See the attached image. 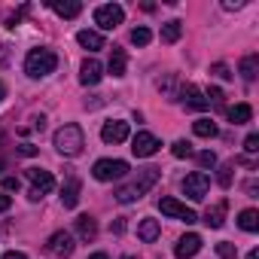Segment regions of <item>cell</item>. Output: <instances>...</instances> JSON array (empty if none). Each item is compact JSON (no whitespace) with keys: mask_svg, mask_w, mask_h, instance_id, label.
Instances as JSON below:
<instances>
[{"mask_svg":"<svg viewBox=\"0 0 259 259\" xmlns=\"http://www.w3.org/2000/svg\"><path fill=\"white\" fill-rule=\"evenodd\" d=\"M159 138L156 135H150V132H138L135 135V141H132V153L138 156V159H150V156H156L159 153Z\"/></svg>","mask_w":259,"mask_h":259,"instance_id":"cell-8","label":"cell"},{"mask_svg":"<svg viewBox=\"0 0 259 259\" xmlns=\"http://www.w3.org/2000/svg\"><path fill=\"white\" fill-rule=\"evenodd\" d=\"M55 67H58V55L52 49H31L25 58V73L31 79H43V76L55 73Z\"/></svg>","mask_w":259,"mask_h":259,"instance_id":"cell-2","label":"cell"},{"mask_svg":"<svg viewBox=\"0 0 259 259\" xmlns=\"http://www.w3.org/2000/svg\"><path fill=\"white\" fill-rule=\"evenodd\" d=\"M198 165H201V168H213V165H217V156H213L210 150H204V153H198Z\"/></svg>","mask_w":259,"mask_h":259,"instance_id":"cell-32","label":"cell"},{"mask_svg":"<svg viewBox=\"0 0 259 259\" xmlns=\"http://www.w3.org/2000/svg\"><path fill=\"white\" fill-rule=\"evenodd\" d=\"M101 76H104L101 61H98V58H85L82 67H79V82H82V85H98Z\"/></svg>","mask_w":259,"mask_h":259,"instance_id":"cell-13","label":"cell"},{"mask_svg":"<svg viewBox=\"0 0 259 259\" xmlns=\"http://www.w3.org/2000/svg\"><path fill=\"white\" fill-rule=\"evenodd\" d=\"M92 174H95V180L110 183V180H119V177L128 174V162H122V159H98Z\"/></svg>","mask_w":259,"mask_h":259,"instance_id":"cell-4","label":"cell"},{"mask_svg":"<svg viewBox=\"0 0 259 259\" xmlns=\"http://www.w3.org/2000/svg\"><path fill=\"white\" fill-rule=\"evenodd\" d=\"M4 98H7V85H4V82H0V101H4Z\"/></svg>","mask_w":259,"mask_h":259,"instance_id":"cell-44","label":"cell"},{"mask_svg":"<svg viewBox=\"0 0 259 259\" xmlns=\"http://www.w3.org/2000/svg\"><path fill=\"white\" fill-rule=\"evenodd\" d=\"M76 235H79V241H95L98 238V223H95V217H89V213H82V217H76Z\"/></svg>","mask_w":259,"mask_h":259,"instance_id":"cell-15","label":"cell"},{"mask_svg":"<svg viewBox=\"0 0 259 259\" xmlns=\"http://www.w3.org/2000/svg\"><path fill=\"white\" fill-rule=\"evenodd\" d=\"M180 34H183V22H168V25H162V43H177L180 40Z\"/></svg>","mask_w":259,"mask_h":259,"instance_id":"cell-25","label":"cell"},{"mask_svg":"<svg viewBox=\"0 0 259 259\" xmlns=\"http://www.w3.org/2000/svg\"><path fill=\"white\" fill-rule=\"evenodd\" d=\"M89 259H110V256H107V253H92Z\"/></svg>","mask_w":259,"mask_h":259,"instance_id":"cell-42","label":"cell"},{"mask_svg":"<svg viewBox=\"0 0 259 259\" xmlns=\"http://www.w3.org/2000/svg\"><path fill=\"white\" fill-rule=\"evenodd\" d=\"M232 168H235L232 162L220 168V186H223V189H229V186H232Z\"/></svg>","mask_w":259,"mask_h":259,"instance_id":"cell-31","label":"cell"},{"mask_svg":"<svg viewBox=\"0 0 259 259\" xmlns=\"http://www.w3.org/2000/svg\"><path fill=\"white\" fill-rule=\"evenodd\" d=\"M238 73H241L247 82H253V79H256V73H259V55H244V58H241V64H238Z\"/></svg>","mask_w":259,"mask_h":259,"instance_id":"cell-21","label":"cell"},{"mask_svg":"<svg viewBox=\"0 0 259 259\" xmlns=\"http://www.w3.org/2000/svg\"><path fill=\"white\" fill-rule=\"evenodd\" d=\"M113 232L122 235V232H125V220H116V223H113Z\"/></svg>","mask_w":259,"mask_h":259,"instance_id":"cell-40","label":"cell"},{"mask_svg":"<svg viewBox=\"0 0 259 259\" xmlns=\"http://www.w3.org/2000/svg\"><path fill=\"white\" fill-rule=\"evenodd\" d=\"M226 210H229V201L223 198V201H217L213 207H207V213H204V223H207L210 229H220V226L226 223Z\"/></svg>","mask_w":259,"mask_h":259,"instance_id":"cell-16","label":"cell"},{"mask_svg":"<svg viewBox=\"0 0 259 259\" xmlns=\"http://www.w3.org/2000/svg\"><path fill=\"white\" fill-rule=\"evenodd\" d=\"M125 64H128V58H125V49H119V46H113V52H110V64H107V70H110L113 76H125Z\"/></svg>","mask_w":259,"mask_h":259,"instance_id":"cell-20","label":"cell"},{"mask_svg":"<svg viewBox=\"0 0 259 259\" xmlns=\"http://www.w3.org/2000/svg\"><path fill=\"white\" fill-rule=\"evenodd\" d=\"M122 259H135V256H122Z\"/></svg>","mask_w":259,"mask_h":259,"instance_id":"cell-46","label":"cell"},{"mask_svg":"<svg viewBox=\"0 0 259 259\" xmlns=\"http://www.w3.org/2000/svg\"><path fill=\"white\" fill-rule=\"evenodd\" d=\"M76 201H79V180L67 177V183L61 186V204L64 207H76Z\"/></svg>","mask_w":259,"mask_h":259,"instance_id":"cell-18","label":"cell"},{"mask_svg":"<svg viewBox=\"0 0 259 259\" xmlns=\"http://www.w3.org/2000/svg\"><path fill=\"white\" fill-rule=\"evenodd\" d=\"M122 19H125V10H122L119 4H104V7L95 10V25H98L101 31H113V28H119Z\"/></svg>","mask_w":259,"mask_h":259,"instance_id":"cell-6","label":"cell"},{"mask_svg":"<svg viewBox=\"0 0 259 259\" xmlns=\"http://www.w3.org/2000/svg\"><path fill=\"white\" fill-rule=\"evenodd\" d=\"M207 189H210V180H207L204 171H192V174H186V180H183V192H186V198H192V201H204Z\"/></svg>","mask_w":259,"mask_h":259,"instance_id":"cell-7","label":"cell"},{"mask_svg":"<svg viewBox=\"0 0 259 259\" xmlns=\"http://www.w3.org/2000/svg\"><path fill=\"white\" fill-rule=\"evenodd\" d=\"M19 153H22V156H34V153H37V147H28V144H25V147H19Z\"/></svg>","mask_w":259,"mask_h":259,"instance_id":"cell-39","label":"cell"},{"mask_svg":"<svg viewBox=\"0 0 259 259\" xmlns=\"http://www.w3.org/2000/svg\"><path fill=\"white\" fill-rule=\"evenodd\" d=\"M76 43H79L82 49H89V52L104 49V37H101L98 31H79V34H76Z\"/></svg>","mask_w":259,"mask_h":259,"instance_id":"cell-19","label":"cell"},{"mask_svg":"<svg viewBox=\"0 0 259 259\" xmlns=\"http://www.w3.org/2000/svg\"><path fill=\"white\" fill-rule=\"evenodd\" d=\"M244 150H247V153H259V135H247Z\"/></svg>","mask_w":259,"mask_h":259,"instance_id":"cell-34","label":"cell"},{"mask_svg":"<svg viewBox=\"0 0 259 259\" xmlns=\"http://www.w3.org/2000/svg\"><path fill=\"white\" fill-rule=\"evenodd\" d=\"M238 226H241L244 232H259V210H253V207L241 210V213H238Z\"/></svg>","mask_w":259,"mask_h":259,"instance_id":"cell-23","label":"cell"},{"mask_svg":"<svg viewBox=\"0 0 259 259\" xmlns=\"http://www.w3.org/2000/svg\"><path fill=\"white\" fill-rule=\"evenodd\" d=\"M0 186H4V189H10V192H16L22 183H19V177H10V174H7V177H0Z\"/></svg>","mask_w":259,"mask_h":259,"instance_id":"cell-33","label":"cell"},{"mask_svg":"<svg viewBox=\"0 0 259 259\" xmlns=\"http://www.w3.org/2000/svg\"><path fill=\"white\" fill-rule=\"evenodd\" d=\"M217 256H220V259H235V256H238V247L229 244V241H220V244H217Z\"/></svg>","mask_w":259,"mask_h":259,"instance_id":"cell-29","label":"cell"},{"mask_svg":"<svg viewBox=\"0 0 259 259\" xmlns=\"http://www.w3.org/2000/svg\"><path fill=\"white\" fill-rule=\"evenodd\" d=\"M226 116H229L235 125H244V122H250V119H253V107H250V104H235V107H229V110H226Z\"/></svg>","mask_w":259,"mask_h":259,"instance_id":"cell-22","label":"cell"},{"mask_svg":"<svg viewBox=\"0 0 259 259\" xmlns=\"http://www.w3.org/2000/svg\"><path fill=\"white\" fill-rule=\"evenodd\" d=\"M156 180H159V168H144L132 183H125V186H119L116 192H113V198L119 201V204H132V201H141L153 186H156Z\"/></svg>","mask_w":259,"mask_h":259,"instance_id":"cell-1","label":"cell"},{"mask_svg":"<svg viewBox=\"0 0 259 259\" xmlns=\"http://www.w3.org/2000/svg\"><path fill=\"white\" fill-rule=\"evenodd\" d=\"M213 73H217L220 79H232V73H229V67H226V64H213Z\"/></svg>","mask_w":259,"mask_h":259,"instance_id":"cell-36","label":"cell"},{"mask_svg":"<svg viewBox=\"0 0 259 259\" xmlns=\"http://www.w3.org/2000/svg\"><path fill=\"white\" fill-rule=\"evenodd\" d=\"M223 7H226V10H241V0H235V4H232V0H226Z\"/></svg>","mask_w":259,"mask_h":259,"instance_id":"cell-41","label":"cell"},{"mask_svg":"<svg viewBox=\"0 0 259 259\" xmlns=\"http://www.w3.org/2000/svg\"><path fill=\"white\" fill-rule=\"evenodd\" d=\"M159 232H162V226H159V220H153V217L141 220V226H138V238H141L144 244H153V241L159 238Z\"/></svg>","mask_w":259,"mask_h":259,"instance_id":"cell-17","label":"cell"},{"mask_svg":"<svg viewBox=\"0 0 259 259\" xmlns=\"http://www.w3.org/2000/svg\"><path fill=\"white\" fill-rule=\"evenodd\" d=\"M28 180L34 183V186H31V192H28V198H31V201H40L46 192H52V189H55V177H52V171L28 168Z\"/></svg>","mask_w":259,"mask_h":259,"instance_id":"cell-5","label":"cell"},{"mask_svg":"<svg viewBox=\"0 0 259 259\" xmlns=\"http://www.w3.org/2000/svg\"><path fill=\"white\" fill-rule=\"evenodd\" d=\"M49 253H55V256H61V259H67L70 253H73V235L70 232H55L52 238H49Z\"/></svg>","mask_w":259,"mask_h":259,"instance_id":"cell-12","label":"cell"},{"mask_svg":"<svg viewBox=\"0 0 259 259\" xmlns=\"http://www.w3.org/2000/svg\"><path fill=\"white\" fill-rule=\"evenodd\" d=\"M150 40H153L150 28H135V31H132V43H135V46H147Z\"/></svg>","mask_w":259,"mask_h":259,"instance_id":"cell-27","label":"cell"},{"mask_svg":"<svg viewBox=\"0 0 259 259\" xmlns=\"http://www.w3.org/2000/svg\"><path fill=\"white\" fill-rule=\"evenodd\" d=\"M204 98H207V104H210V101H213V104H223V92H220V89H207Z\"/></svg>","mask_w":259,"mask_h":259,"instance_id":"cell-35","label":"cell"},{"mask_svg":"<svg viewBox=\"0 0 259 259\" xmlns=\"http://www.w3.org/2000/svg\"><path fill=\"white\" fill-rule=\"evenodd\" d=\"M101 141H104V144H122V141H128V122H119V119L104 122Z\"/></svg>","mask_w":259,"mask_h":259,"instance_id":"cell-10","label":"cell"},{"mask_svg":"<svg viewBox=\"0 0 259 259\" xmlns=\"http://www.w3.org/2000/svg\"><path fill=\"white\" fill-rule=\"evenodd\" d=\"M247 259H259V250H250V253H247Z\"/></svg>","mask_w":259,"mask_h":259,"instance_id":"cell-43","label":"cell"},{"mask_svg":"<svg viewBox=\"0 0 259 259\" xmlns=\"http://www.w3.org/2000/svg\"><path fill=\"white\" fill-rule=\"evenodd\" d=\"M174 85H177V79H174V76H165V79H159V89H162V92H165L168 98H177Z\"/></svg>","mask_w":259,"mask_h":259,"instance_id":"cell-30","label":"cell"},{"mask_svg":"<svg viewBox=\"0 0 259 259\" xmlns=\"http://www.w3.org/2000/svg\"><path fill=\"white\" fill-rule=\"evenodd\" d=\"M0 144H4V128H0Z\"/></svg>","mask_w":259,"mask_h":259,"instance_id":"cell-45","label":"cell"},{"mask_svg":"<svg viewBox=\"0 0 259 259\" xmlns=\"http://www.w3.org/2000/svg\"><path fill=\"white\" fill-rule=\"evenodd\" d=\"M159 210H162L165 217H174V220H183L186 226H189V223H198V213H195V210H189L186 204H180L177 198H162V201H159Z\"/></svg>","mask_w":259,"mask_h":259,"instance_id":"cell-9","label":"cell"},{"mask_svg":"<svg viewBox=\"0 0 259 259\" xmlns=\"http://www.w3.org/2000/svg\"><path fill=\"white\" fill-rule=\"evenodd\" d=\"M171 153H174L177 159H189V156H195V153H192V144H189V141H177V144L171 147Z\"/></svg>","mask_w":259,"mask_h":259,"instance_id":"cell-28","label":"cell"},{"mask_svg":"<svg viewBox=\"0 0 259 259\" xmlns=\"http://www.w3.org/2000/svg\"><path fill=\"white\" fill-rule=\"evenodd\" d=\"M82 147H85V138H82L79 125H61L55 132V150L61 156H79Z\"/></svg>","mask_w":259,"mask_h":259,"instance_id":"cell-3","label":"cell"},{"mask_svg":"<svg viewBox=\"0 0 259 259\" xmlns=\"http://www.w3.org/2000/svg\"><path fill=\"white\" fill-rule=\"evenodd\" d=\"M61 19H76L82 13V4H76V0H67V4H49Z\"/></svg>","mask_w":259,"mask_h":259,"instance_id":"cell-24","label":"cell"},{"mask_svg":"<svg viewBox=\"0 0 259 259\" xmlns=\"http://www.w3.org/2000/svg\"><path fill=\"white\" fill-rule=\"evenodd\" d=\"M4 259H28V256L19 253V250H10V253H4Z\"/></svg>","mask_w":259,"mask_h":259,"instance_id":"cell-38","label":"cell"},{"mask_svg":"<svg viewBox=\"0 0 259 259\" xmlns=\"http://www.w3.org/2000/svg\"><path fill=\"white\" fill-rule=\"evenodd\" d=\"M198 250H201V235H195V232L183 235V238L177 241V247H174L177 259H192V256H195Z\"/></svg>","mask_w":259,"mask_h":259,"instance_id":"cell-14","label":"cell"},{"mask_svg":"<svg viewBox=\"0 0 259 259\" xmlns=\"http://www.w3.org/2000/svg\"><path fill=\"white\" fill-rule=\"evenodd\" d=\"M192 132L198 135V138H217L220 132H217V125L210 122V119H198V122H192Z\"/></svg>","mask_w":259,"mask_h":259,"instance_id":"cell-26","label":"cell"},{"mask_svg":"<svg viewBox=\"0 0 259 259\" xmlns=\"http://www.w3.org/2000/svg\"><path fill=\"white\" fill-rule=\"evenodd\" d=\"M10 207H13V198L0 192V213H4V210H10Z\"/></svg>","mask_w":259,"mask_h":259,"instance_id":"cell-37","label":"cell"},{"mask_svg":"<svg viewBox=\"0 0 259 259\" xmlns=\"http://www.w3.org/2000/svg\"><path fill=\"white\" fill-rule=\"evenodd\" d=\"M177 98L183 101V107H186V110H198V113H201V110H207V107H210V104H207V98H204V92H198L195 85H183Z\"/></svg>","mask_w":259,"mask_h":259,"instance_id":"cell-11","label":"cell"}]
</instances>
